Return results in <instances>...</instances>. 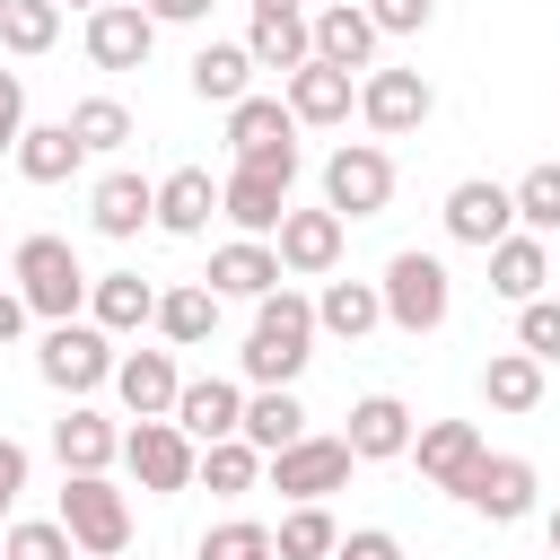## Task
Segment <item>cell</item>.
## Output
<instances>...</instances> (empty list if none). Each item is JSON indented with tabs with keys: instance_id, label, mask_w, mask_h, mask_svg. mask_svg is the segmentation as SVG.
Masks as SVG:
<instances>
[{
	"instance_id": "6da1fadb",
	"label": "cell",
	"mask_w": 560,
	"mask_h": 560,
	"mask_svg": "<svg viewBox=\"0 0 560 560\" xmlns=\"http://www.w3.org/2000/svg\"><path fill=\"white\" fill-rule=\"evenodd\" d=\"M245 376L254 385H298L306 359H315V298H298L289 280L271 298H254V332H245Z\"/></svg>"
},
{
	"instance_id": "7a4b0ae2",
	"label": "cell",
	"mask_w": 560,
	"mask_h": 560,
	"mask_svg": "<svg viewBox=\"0 0 560 560\" xmlns=\"http://www.w3.org/2000/svg\"><path fill=\"white\" fill-rule=\"evenodd\" d=\"M9 280H18V298H26L44 324H70V315L88 306V271H79L70 236H18V254H9Z\"/></svg>"
},
{
	"instance_id": "3957f363",
	"label": "cell",
	"mask_w": 560,
	"mask_h": 560,
	"mask_svg": "<svg viewBox=\"0 0 560 560\" xmlns=\"http://www.w3.org/2000/svg\"><path fill=\"white\" fill-rule=\"evenodd\" d=\"M114 332L105 324H44V341H35V376L52 385V394H70V402H88L96 385H114Z\"/></svg>"
},
{
	"instance_id": "277c9868",
	"label": "cell",
	"mask_w": 560,
	"mask_h": 560,
	"mask_svg": "<svg viewBox=\"0 0 560 560\" xmlns=\"http://www.w3.org/2000/svg\"><path fill=\"white\" fill-rule=\"evenodd\" d=\"M376 289H385V324H394V332H438V324L455 315V271H446L438 254H420V245H402Z\"/></svg>"
},
{
	"instance_id": "5b68a950",
	"label": "cell",
	"mask_w": 560,
	"mask_h": 560,
	"mask_svg": "<svg viewBox=\"0 0 560 560\" xmlns=\"http://www.w3.org/2000/svg\"><path fill=\"white\" fill-rule=\"evenodd\" d=\"M298 114H289V96H236L228 105V149H236V166H262V175H280V184H298Z\"/></svg>"
},
{
	"instance_id": "8992f818",
	"label": "cell",
	"mask_w": 560,
	"mask_h": 560,
	"mask_svg": "<svg viewBox=\"0 0 560 560\" xmlns=\"http://www.w3.org/2000/svg\"><path fill=\"white\" fill-rule=\"evenodd\" d=\"M52 516L70 525V542L88 560H122V542H131V499L105 472H61V508Z\"/></svg>"
},
{
	"instance_id": "52a82bcc",
	"label": "cell",
	"mask_w": 560,
	"mask_h": 560,
	"mask_svg": "<svg viewBox=\"0 0 560 560\" xmlns=\"http://www.w3.org/2000/svg\"><path fill=\"white\" fill-rule=\"evenodd\" d=\"M122 464H131V481H140V490L175 499V490H192V481H201V438H184V420H175V411H166V420H131V429H122Z\"/></svg>"
},
{
	"instance_id": "ba28073f",
	"label": "cell",
	"mask_w": 560,
	"mask_h": 560,
	"mask_svg": "<svg viewBox=\"0 0 560 560\" xmlns=\"http://www.w3.org/2000/svg\"><path fill=\"white\" fill-rule=\"evenodd\" d=\"M394 201V158L376 149V140H341L332 158H324V210H341V219H376Z\"/></svg>"
},
{
	"instance_id": "9c48e42d",
	"label": "cell",
	"mask_w": 560,
	"mask_h": 560,
	"mask_svg": "<svg viewBox=\"0 0 560 560\" xmlns=\"http://www.w3.org/2000/svg\"><path fill=\"white\" fill-rule=\"evenodd\" d=\"M438 114V88L420 79V70H394V61H376L368 79H359V122L376 131V140H402V131H420Z\"/></svg>"
},
{
	"instance_id": "30bf717a",
	"label": "cell",
	"mask_w": 560,
	"mask_h": 560,
	"mask_svg": "<svg viewBox=\"0 0 560 560\" xmlns=\"http://www.w3.org/2000/svg\"><path fill=\"white\" fill-rule=\"evenodd\" d=\"M350 438H298V446H280V455H262V481L280 490V499H332L341 481H350Z\"/></svg>"
},
{
	"instance_id": "8fae6325",
	"label": "cell",
	"mask_w": 560,
	"mask_h": 560,
	"mask_svg": "<svg viewBox=\"0 0 560 560\" xmlns=\"http://www.w3.org/2000/svg\"><path fill=\"white\" fill-rule=\"evenodd\" d=\"M481 429L472 420H429V429H411V464H420V481L429 490H446V499H464L472 490V472H481Z\"/></svg>"
},
{
	"instance_id": "7c38bea8",
	"label": "cell",
	"mask_w": 560,
	"mask_h": 560,
	"mask_svg": "<svg viewBox=\"0 0 560 560\" xmlns=\"http://www.w3.org/2000/svg\"><path fill=\"white\" fill-rule=\"evenodd\" d=\"M438 219H446V236H455V245H481V254H490L499 236H516V184L464 175V184L446 192V210H438Z\"/></svg>"
},
{
	"instance_id": "4fadbf2b",
	"label": "cell",
	"mask_w": 560,
	"mask_h": 560,
	"mask_svg": "<svg viewBox=\"0 0 560 560\" xmlns=\"http://www.w3.org/2000/svg\"><path fill=\"white\" fill-rule=\"evenodd\" d=\"M149 44H158V18H149L140 0H105V9H88V61H96V70H140Z\"/></svg>"
},
{
	"instance_id": "5bb4252c",
	"label": "cell",
	"mask_w": 560,
	"mask_h": 560,
	"mask_svg": "<svg viewBox=\"0 0 560 560\" xmlns=\"http://www.w3.org/2000/svg\"><path fill=\"white\" fill-rule=\"evenodd\" d=\"M88 219H96V236L131 245L140 228H158V184H149V175H131V166H114V175H96V184H88Z\"/></svg>"
},
{
	"instance_id": "9a60e30c",
	"label": "cell",
	"mask_w": 560,
	"mask_h": 560,
	"mask_svg": "<svg viewBox=\"0 0 560 560\" xmlns=\"http://www.w3.org/2000/svg\"><path fill=\"white\" fill-rule=\"evenodd\" d=\"M219 219H228L236 236H280V219H289V184L262 175V166H228V175H219Z\"/></svg>"
},
{
	"instance_id": "2e32d148",
	"label": "cell",
	"mask_w": 560,
	"mask_h": 560,
	"mask_svg": "<svg viewBox=\"0 0 560 560\" xmlns=\"http://www.w3.org/2000/svg\"><path fill=\"white\" fill-rule=\"evenodd\" d=\"M341 228H350L341 210H289L280 236H271V245H280V271H289V280H332V262H341Z\"/></svg>"
},
{
	"instance_id": "e0dca14e",
	"label": "cell",
	"mask_w": 560,
	"mask_h": 560,
	"mask_svg": "<svg viewBox=\"0 0 560 560\" xmlns=\"http://www.w3.org/2000/svg\"><path fill=\"white\" fill-rule=\"evenodd\" d=\"M534 490H542V472H534L525 455H481V472H472L464 508H472V516H490V525H525V516H534Z\"/></svg>"
},
{
	"instance_id": "ac0fdd59",
	"label": "cell",
	"mask_w": 560,
	"mask_h": 560,
	"mask_svg": "<svg viewBox=\"0 0 560 560\" xmlns=\"http://www.w3.org/2000/svg\"><path fill=\"white\" fill-rule=\"evenodd\" d=\"M114 394H122V411H131V420H166V411H175V394H184L175 350H122V359H114Z\"/></svg>"
},
{
	"instance_id": "d6986e66",
	"label": "cell",
	"mask_w": 560,
	"mask_h": 560,
	"mask_svg": "<svg viewBox=\"0 0 560 560\" xmlns=\"http://www.w3.org/2000/svg\"><path fill=\"white\" fill-rule=\"evenodd\" d=\"M245 52H254V70H306L315 61V18L306 9H254V26H245Z\"/></svg>"
},
{
	"instance_id": "ffe728a7",
	"label": "cell",
	"mask_w": 560,
	"mask_h": 560,
	"mask_svg": "<svg viewBox=\"0 0 560 560\" xmlns=\"http://www.w3.org/2000/svg\"><path fill=\"white\" fill-rule=\"evenodd\" d=\"M341 438H350L359 464H394V455H411V411H402V394H359Z\"/></svg>"
},
{
	"instance_id": "44dd1931",
	"label": "cell",
	"mask_w": 560,
	"mask_h": 560,
	"mask_svg": "<svg viewBox=\"0 0 560 560\" xmlns=\"http://www.w3.org/2000/svg\"><path fill=\"white\" fill-rule=\"evenodd\" d=\"M52 455H61V472H114V464H122V429H114L105 411L70 402V411L52 420Z\"/></svg>"
},
{
	"instance_id": "7402d4cb",
	"label": "cell",
	"mask_w": 560,
	"mask_h": 560,
	"mask_svg": "<svg viewBox=\"0 0 560 560\" xmlns=\"http://www.w3.org/2000/svg\"><path fill=\"white\" fill-rule=\"evenodd\" d=\"M315 61H332V70H376V18H368V0L315 9Z\"/></svg>"
},
{
	"instance_id": "603a6c76",
	"label": "cell",
	"mask_w": 560,
	"mask_h": 560,
	"mask_svg": "<svg viewBox=\"0 0 560 560\" xmlns=\"http://www.w3.org/2000/svg\"><path fill=\"white\" fill-rule=\"evenodd\" d=\"M280 96H289V114L298 122H350V105H359V79L350 70H332V61H306V70H289L280 79Z\"/></svg>"
},
{
	"instance_id": "cb8c5ba5",
	"label": "cell",
	"mask_w": 560,
	"mask_h": 560,
	"mask_svg": "<svg viewBox=\"0 0 560 560\" xmlns=\"http://www.w3.org/2000/svg\"><path fill=\"white\" fill-rule=\"evenodd\" d=\"M210 219H219V184H210V166H175V175H158V236H210Z\"/></svg>"
},
{
	"instance_id": "d4e9b609",
	"label": "cell",
	"mask_w": 560,
	"mask_h": 560,
	"mask_svg": "<svg viewBox=\"0 0 560 560\" xmlns=\"http://www.w3.org/2000/svg\"><path fill=\"white\" fill-rule=\"evenodd\" d=\"M289 271H280V245L271 236H236V245H219L210 254V289L219 298H271Z\"/></svg>"
},
{
	"instance_id": "484cf974",
	"label": "cell",
	"mask_w": 560,
	"mask_h": 560,
	"mask_svg": "<svg viewBox=\"0 0 560 560\" xmlns=\"http://www.w3.org/2000/svg\"><path fill=\"white\" fill-rule=\"evenodd\" d=\"M175 420H184V438H236L245 429V385H228V376H184V394H175Z\"/></svg>"
},
{
	"instance_id": "4316f807",
	"label": "cell",
	"mask_w": 560,
	"mask_h": 560,
	"mask_svg": "<svg viewBox=\"0 0 560 560\" xmlns=\"http://www.w3.org/2000/svg\"><path fill=\"white\" fill-rule=\"evenodd\" d=\"M376 324H385V289H376V280H324V289H315V332L368 341Z\"/></svg>"
},
{
	"instance_id": "83f0119b",
	"label": "cell",
	"mask_w": 560,
	"mask_h": 560,
	"mask_svg": "<svg viewBox=\"0 0 560 560\" xmlns=\"http://www.w3.org/2000/svg\"><path fill=\"white\" fill-rule=\"evenodd\" d=\"M542 280H551V245H542L534 228H516V236H499V245H490V289H499L508 306L542 298Z\"/></svg>"
},
{
	"instance_id": "f1b7e54d",
	"label": "cell",
	"mask_w": 560,
	"mask_h": 560,
	"mask_svg": "<svg viewBox=\"0 0 560 560\" xmlns=\"http://www.w3.org/2000/svg\"><path fill=\"white\" fill-rule=\"evenodd\" d=\"M88 324H105V332L158 324V289H149L140 271H96V280H88Z\"/></svg>"
},
{
	"instance_id": "f546056e",
	"label": "cell",
	"mask_w": 560,
	"mask_h": 560,
	"mask_svg": "<svg viewBox=\"0 0 560 560\" xmlns=\"http://www.w3.org/2000/svg\"><path fill=\"white\" fill-rule=\"evenodd\" d=\"M184 88H192L201 105H236V96H254V52H245V44H201V52L184 61Z\"/></svg>"
},
{
	"instance_id": "4dcf8cb0",
	"label": "cell",
	"mask_w": 560,
	"mask_h": 560,
	"mask_svg": "<svg viewBox=\"0 0 560 560\" xmlns=\"http://www.w3.org/2000/svg\"><path fill=\"white\" fill-rule=\"evenodd\" d=\"M9 158H18V175H26V184H70L88 149H79V131H70V122H26Z\"/></svg>"
},
{
	"instance_id": "1f68e13d",
	"label": "cell",
	"mask_w": 560,
	"mask_h": 560,
	"mask_svg": "<svg viewBox=\"0 0 560 560\" xmlns=\"http://www.w3.org/2000/svg\"><path fill=\"white\" fill-rule=\"evenodd\" d=\"M158 332H166V350H201V341L219 332V289H210V280L158 289Z\"/></svg>"
},
{
	"instance_id": "d6a6232c",
	"label": "cell",
	"mask_w": 560,
	"mask_h": 560,
	"mask_svg": "<svg viewBox=\"0 0 560 560\" xmlns=\"http://www.w3.org/2000/svg\"><path fill=\"white\" fill-rule=\"evenodd\" d=\"M236 438H254L262 455H280V446H298V438H306V402H298L289 385H254V394H245V429H236Z\"/></svg>"
},
{
	"instance_id": "836d02e7",
	"label": "cell",
	"mask_w": 560,
	"mask_h": 560,
	"mask_svg": "<svg viewBox=\"0 0 560 560\" xmlns=\"http://www.w3.org/2000/svg\"><path fill=\"white\" fill-rule=\"evenodd\" d=\"M481 402L490 411H534L542 402V359L534 350H490L481 359Z\"/></svg>"
},
{
	"instance_id": "e575fe53",
	"label": "cell",
	"mask_w": 560,
	"mask_h": 560,
	"mask_svg": "<svg viewBox=\"0 0 560 560\" xmlns=\"http://www.w3.org/2000/svg\"><path fill=\"white\" fill-rule=\"evenodd\" d=\"M271 542H280V560H332L341 551V525H332L324 499H289V516L271 525Z\"/></svg>"
},
{
	"instance_id": "d590c367",
	"label": "cell",
	"mask_w": 560,
	"mask_h": 560,
	"mask_svg": "<svg viewBox=\"0 0 560 560\" xmlns=\"http://www.w3.org/2000/svg\"><path fill=\"white\" fill-rule=\"evenodd\" d=\"M52 44H61V0H9V9H0V52L35 61V52H52Z\"/></svg>"
},
{
	"instance_id": "8d00e7d4",
	"label": "cell",
	"mask_w": 560,
	"mask_h": 560,
	"mask_svg": "<svg viewBox=\"0 0 560 560\" xmlns=\"http://www.w3.org/2000/svg\"><path fill=\"white\" fill-rule=\"evenodd\" d=\"M61 122L79 131V149H88V158H114V149L131 140V105H122V96H79Z\"/></svg>"
},
{
	"instance_id": "74e56055",
	"label": "cell",
	"mask_w": 560,
	"mask_h": 560,
	"mask_svg": "<svg viewBox=\"0 0 560 560\" xmlns=\"http://www.w3.org/2000/svg\"><path fill=\"white\" fill-rule=\"evenodd\" d=\"M201 481H210L219 499H245V490L262 481V446H254V438H210V446H201Z\"/></svg>"
},
{
	"instance_id": "f35d334b",
	"label": "cell",
	"mask_w": 560,
	"mask_h": 560,
	"mask_svg": "<svg viewBox=\"0 0 560 560\" xmlns=\"http://www.w3.org/2000/svg\"><path fill=\"white\" fill-rule=\"evenodd\" d=\"M516 228L560 236V158H542V166H525V175H516Z\"/></svg>"
},
{
	"instance_id": "ab89813d",
	"label": "cell",
	"mask_w": 560,
	"mask_h": 560,
	"mask_svg": "<svg viewBox=\"0 0 560 560\" xmlns=\"http://www.w3.org/2000/svg\"><path fill=\"white\" fill-rule=\"evenodd\" d=\"M70 551H79V542H70L61 516H18L9 542H0V560H70Z\"/></svg>"
},
{
	"instance_id": "60d3db41",
	"label": "cell",
	"mask_w": 560,
	"mask_h": 560,
	"mask_svg": "<svg viewBox=\"0 0 560 560\" xmlns=\"http://www.w3.org/2000/svg\"><path fill=\"white\" fill-rule=\"evenodd\" d=\"M254 551H280L271 525H254V516H228V525H210V534L192 542V560H254Z\"/></svg>"
},
{
	"instance_id": "b9f144b4",
	"label": "cell",
	"mask_w": 560,
	"mask_h": 560,
	"mask_svg": "<svg viewBox=\"0 0 560 560\" xmlns=\"http://www.w3.org/2000/svg\"><path fill=\"white\" fill-rule=\"evenodd\" d=\"M516 350H534L542 368L560 359V298H525L516 306Z\"/></svg>"
},
{
	"instance_id": "7bdbcfd3",
	"label": "cell",
	"mask_w": 560,
	"mask_h": 560,
	"mask_svg": "<svg viewBox=\"0 0 560 560\" xmlns=\"http://www.w3.org/2000/svg\"><path fill=\"white\" fill-rule=\"evenodd\" d=\"M368 18H376V35H420L438 18V0H368Z\"/></svg>"
},
{
	"instance_id": "ee69618b",
	"label": "cell",
	"mask_w": 560,
	"mask_h": 560,
	"mask_svg": "<svg viewBox=\"0 0 560 560\" xmlns=\"http://www.w3.org/2000/svg\"><path fill=\"white\" fill-rule=\"evenodd\" d=\"M18 131H26V79L0 70V149H18Z\"/></svg>"
},
{
	"instance_id": "f6af8a7d",
	"label": "cell",
	"mask_w": 560,
	"mask_h": 560,
	"mask_svg": "<svg viewBox=\"0 0 560 560\" xmlns=\"http://www.w3.org/2000/svg\"><path fill=\"white\" fill-rule=\"evenodd\" d=\"M332 560H402V542L385 534V525H359V534H341V551Z\"/></svg>"
},
{
	"instance_id": "bcb514c9",
	"label": "cell",
	"mask_w": 560,
	"mask_h": 560,
	"mask_svg": "<svg viewBox=\"0 0 560 560\" xmlns=\"http://www.w3.org/2000/svg\"><path fill=\"white\" fill-rule=\"evenodd\" d=\"M18 490H26V446H18V438H0V516L18 508Z\"/></svg>"
},
{
	"instance_id": "7dc6e473",
	"label": "cell",
	"mask_w": 560,
	"mask_h": 560,
	"mask_svg": "<svg viewBox=\"0 0 560 560\" xmlns=\"http://www.w3.org/2000/svg\"><path fill=\"white\" fill-rule=\"evenodd\" d=\"M140 9H149L158 26H201V18H210V0H140Z\"/></svg>"
},
{
	"instance_id": "c3c4849f",
	"label": "cell",
	"mask_w": 560,
	"mask_h": 560,
	"mask_svg": "<svg viewBox=\"0 0 560 560\" xmlns=\"http://www.w3.org/2000/svg\"><path fill=\"white\" fill-rule=\"evenodd\" d=\"M26 315H35V306H26V298H18V289H0V350H9V341H18V332H26Z\"/></svg>"
},
{
	"instance_id": "681fc988",
	"label": "cell",
	"mask_w": 560,
	"mask_h": 560,
	"mask_svg": "<svg viewBox=\"0 0 560 560\" xmlns=\"http://www.w3.org/2000/svg\"><path fill=\"white\" fill-rule=\"evenodd\" d=\"M542 534H551V560H560V508H551V516H542Z\"/></svg>"
},
{
	"instance_id": "f907efd6",
	"label": "cell",
	"mask_w": 560,
	"mask_h": 560,
	"mask_svg": "<svg viewBox=\"0 0 560 560\" xmlns=\"http://www.w3.org/2000/svg\"><path fill=\"white\" fill-rule=\"evenodd\" d=\"M254 9H306V0H254Z\"/></svg>"
},
{
	"instance_id": "816d5d0a",
	"label": "cell",
	"mask_w": 560,
	"mask_h": 560,
	"mask_svg": "<svg viewBox=\"0 0 560 560\" xmlns=\"http://www.w3.org/2000/svg\"><path fill=\"white\" fill-rule=\"evenodd\" d=\"M61 9H105V0H61Z\"/></svg>"
},
{
	"instance_id": "f5cc1de1",
	"label": "cell",
	"mask_w": 560,
	"mask_h": 560,
	"mask_svg": "<svg viewBox=\"0 0 560 560\" xmlns=\"http://www.w3.org/2000/svg\"><path fill=\"white\" fill-rule=\"evenodd\" d=\"M254 560H280V551H254Z\"/></svg>"
},
{
	"instance_id": "db71d44e",
	"label": "cell",
	"mask_w": 560,
	"mask_h": 560,
	"mask_svg": "<svg viewBox=\"0 0 560 560\" xmlns=\"http://www.w3.org/2000/svg\"><path fill=\"white\" fill-rule=\"evenodd\" d=\"M0 9H9V0H0Z\"/></svg>"
},
{
	"instance_id": "11a10c76",
	"label": "cell",
	"mask_w": 560,
	"mask_h": 560,
	"mask_svg": "<svg viewBox=\"0 0 560 560\" xmlns=\"http://www.w3.org/2000/svg\"><path fill=\"white\" fill-rule=\"evenodd\" d=\"M0 271H9V262H0Z\"/></svg>"
}]
</instances>
